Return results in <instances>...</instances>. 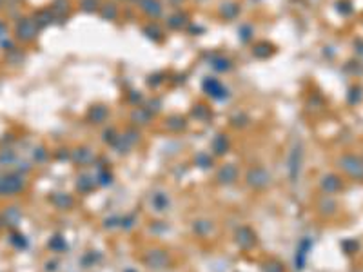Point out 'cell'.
<instances>
[{
	"label": "cell",
	"instance_id": "obj_2",
	"mask_svg": "<svg viewBox=\"0 0 363 272\" xmlns=\"http://www.w3.org/2000/svg\"><path fill=\"white\" fill-rule=\"evenodd\" d=\"M37 33V26H35L33 20H29V18H24L22 22H18L17 26V35L18 39L22 40H31Z\"/></svg>",
	"mask_w": 363,
	"mask_h": 272
},
{
	"label": "cell",
	"instance_id": "obj_3",
	"mask_svg": "<svg viewBox=\"0 0 363 272\" xmlns=\"http://www.w3.org/2000/svg\"><path fill=\"white\" fill-rule=\"evenodd\" d=\"M0 180H2V178H0Z\"/></svg>",
	"mask_w": 363,
	"mask_h": 272
},
{
	"label": "cell",
	"instance_id": "obj_4",
	"mask_svg": "<svg viewBox=\"0 0 363 272\" xmlns=\"http://www.w3.org/2000/svg\"><path fill=\"white\" fill-rule=\"evenodd\" d=\"M0 2H2V0H0Z\"/></svg>",
	"mask_w": 363,
	"mask_h": 272
},
{
	"label": "cell",
	"instance_id": "obj_1",
	"mask_svg": "<svg viewBox=\"0 0 363 272\" xmlns=\"http://www.w3.org/2000/svg\"><path fill=\"white\" fill-rule=\"evenodd\" d=\"M24 187V178L20 174H7L0 180V194H17Z\"/></svg>",
	"mask_w": 363,
	"mask_h": 272
}]
</instances>
